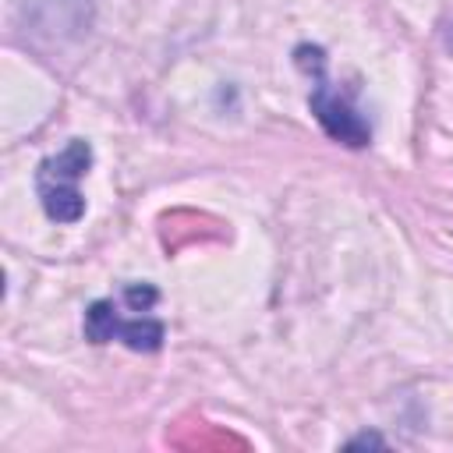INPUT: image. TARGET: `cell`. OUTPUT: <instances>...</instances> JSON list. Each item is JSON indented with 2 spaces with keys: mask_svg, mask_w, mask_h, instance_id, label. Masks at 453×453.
<instances>
[{
  "mask_svg": "<svg viewBox=\"0 0 453 453\" xmlns=\"http://www.w3.org/2000/svg\"><path fill=\"white\" fill-rule=\"evenodd\" d=\"M361 446H386V442H382V435H375V432H361V435H354V439L347 442V449H361Z\"/></svg>",
  "mask_w": 453,
  "mask_h": 453,
  "instance_id": "7",
  "label": "cell"
},
{
  "mask_svg": "<svg viewBox=\"0 0 453 453\" xmlns=\"http://www.w3.org/2000/svg\"><path fill=\"white\" fill-rule=\"evenodd\" d=\"M163 336H166V329H163V322H156V319H120V326H117V340L127 347V350H138V354H152V350H159L163 347Z\"/></svg>",
  "mask_w": 453,
  "mask_h": 453,
  "instance_id": "3",
  "label": "cell"
},
{
  "mask_svg": "<svg viewBox=\"0 0 453 453\" xmlns=\"http://www.w3.org/2000/svg\"><path fill=\"white\" fill-rule=\"evenodd\" d=\"M308 106H311L319 127H322L333 142H340V145H347V149H365V145L372 142V127H368V120H365V117H361L340 92H333L322 78H319V85H315Z\"/></svg>",
  "mask_w": 453,
  "mask_h": 453,
  "instance_id": "2",
  "label": "cell"
},
{
  "mask_svg": "<svg viewBox=\"0 0 453 453\" xmlns=\"http://www.w3.org/2000/svg\"><path fill=\"white\" fill-rule=\"evenodd\" d=\"M294 60H297L301 71L322 78V67H326V53H322V46H308V42H301V46L294 50Z\"/></svg>",
  "mask_w": 453,
  "mask_h": 453,
  "instance_id": "6",
  "label": "cell"
},
{
  "mask_svg": "<svg viewBox=\"0 0 453 453\" xmlns=\"http://www.w3.org/2000/svg\"><path fill=\"white\" fill-rule=\"evenodd\" d=\"M92 166V145L85 138H71L64 152L42 159L35 173V188L42 198V212L53 223H78L85 216V198L78 191V180Z\"/></svg>",
  "mask_w": 453,
  "mask_h": 453,
  "instance_id": "1",
  "label": "cell"
},
{
  "mask_svg": "<svg viewBox=\"0 0 453 453\" xmlns=\"http://www.w3.org/2000/svg\"><path fill=\"white\" fill-rule=\"evenodd\" d=\"M156 301H159V290L149 287V283H127V287H124V304H127L131 311H149Z\"/></svg>",
  "mask_w": 453,
  "mask_h": 453,
  "instance_id": "5",
  "label": "cell"
},
{
  "mask_svg": "<svg viewBox=\"0 0 453 453\" xmlns=\"http://www.w3.org/2000/svg\"><path fill=\"white\" fill-rule=\"evenodd\" d=\"M117 326H120V315H117V304L113 301H92L85 308V336L92 343L117 340Z\"/></svg>",
  "mask_w": 453,
  "mask_h": 453,
  "instance_id": "4",
  "label": "cell"
}]
</instances>
